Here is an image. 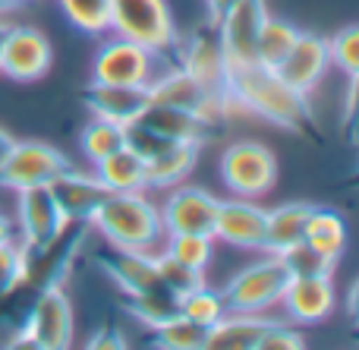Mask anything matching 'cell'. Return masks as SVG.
Here are the masks:
<instances>
[{
    "label": "cell",
    "mask_w": 359,
    "mask_h": 350,
    "mask_svg": "<svg viewBox=\"0 0 359 350\" xmlns=\"http://www.w3.org/2000/svg\"><path fill=\"white\" fill-rule=\"evenodd\" d=\"M230 105L246 107L249 114L268 120L274 126H284L293 133H306L316 126L309 107V95L290 88L274 69L252 63L243 69H230L227 76Z\"/></svg>",
    "instance_id": "1"
},
{
    "label": "cell",
    "mask_w": 359,
    "mask_h": 350,
    "mask_svg": "<svg viewBox=\"0 0 359 350\" xmlns=\"http://www.w3.org/2000/svg\"><path fill=\"white\" fill-rule=\"evenodd\" d=\"M88 224H95V231H101V237L120 250L158 253V246L168 237L161 212L142 189L139 193H107Z\"/></svg>",
    "instance_id": "2"
},
{
    "label": "cell",
    "mask_w": 359,
    "mask_h": 350,
    "mask_svg": "<svg viewBox=\"0 0 359 350\" xmlns=\"http://www.w3.org/2000/svg\"><path fill=\"white\" fill-rule=\"evenodd\" d=\"M107 29L158 57H174L180 51V32L168 0H111Z\"/></svg>",
    "instance_id": "3"
},
{
    "label": "cell",
    "mask_w": 359,
    "mask_h": 350,
    "mask_svg": "<svg viewBox=\"0 0 359 350\" xmlns=\"http://www.w3.org/2000/svg\"><path fill=\"white\" fill-rule=\"evenodd\" d=\"M287 281H290V271L280 262V256L265 253V259L233 275V281L221 290L224 307L227 313H265L280 303Z\"/></svg>",
    "instance_id": "4"
},
{
    "label": "cell",
    "mask_w": 359,
    "mask_h": 350,
    "mask_svg": "<svg viewBox=\"0 0 359 350\" xmlns=\"http://www.w3.org/2000/svg\"><path fill=\"white\" fill-rule=\"evenodd\" d=\"M221 177L227 189L243 199H262L278 183V158L255 139H240L221 155Z\"/></svg>",
    "instance_id": "5"
},
{
    "label": "cell",
    "mask_w": 359,
    "mask_h": 350,
    "mask_svg": "<svg viewBox=\"0 0 359 350\" xmlns=\"http://www.w3.org/2000/svg\"><path fill=\"white\" fill-rule=\"evenodd\" d=\"M73 168L69 158L60 149L48 142H13L0 164V187L6 189H32V187H50L60 174Z\"/></svg>",
    "instance_id": "6"
},
{
    "label": "cell",
    "mask_w": 359,
    "mask_h": 350,
    "mask_svg": "<svg viewBox=\"0 0 359 350\" xmlns=\"http://www.w3.org/2000/svg\"><path fill=\"white\" fill-rule=\"evenodd\" d=\"M177 63L198 79L211 95H215L221 105L230 107V95H227V57H224L221 48V35H217V22H205L202 29H196L189 38H180V51H177Z\"/></svg>",
    "instance_id": "7"
},
{
    "label": "cell",
    "mask_w": 359,
    "mask_h": 350,
    "mask_svg": "<svg viewBox=\"0 0 359 350\" xmlns=\"http://www.w3.org/2000/svg\"><path fill=\"white\" fill-rule=\"evenodd\" d=\"M158 73H161V57L120 35L101 44L92 63V79L114 86H149Z\"/></svg>",
    "instance_id": "8"
},
{
    "label": "cell",
    "mask_w": 359,
    "mask_h": 350,
    "mask_svg": "<svg viewBox=\"0 0 359 350\" xmlns=\"http://www.w3.org/2000/svg\"><path fill=\"white\" fill-rule=\"evenodd\" d=\"M16 215H19V231H22L25 253H44V250H50V246L60 240L63 227L69 224L50 187L19 189Z\"/></svg>",
    "instance_id": "9"
},
{
    "label": "cell",
    "mask_w": 359,
    "mask_h": 350,
    "mask_svg": "<svg viewBox=\"0 0 359 350\" xmlns=\"http://www.w3.org/2000/svg\"><path fill=\"white\" fill-rule=\"evenodd\" d=\"M265 16H268L265 0H236L217 19V35H221V48L230 69L259 63V32Z\"/></svg>",
    "instance_id": "10"
},
{
    "label": "cell",
    "mask_w": 359,
    "mask_h": 350,
    "mask_svg": "<svg viewBox=\"0 0 359 350\" xmlns=\"http://www.w3.org/2000/svg\"><path fill=\"white\" fill-rule=\"evenodd\" d=\"M73 303L57 284H50L32 307V316L22 328V341L38 350H63L73 344Z\"/></svg>",
    "instance_id": "11"
},
{
    "label": "cell",
    "mask_w": 359,
    "mask_h": 350,
    "mask_svg": "<svg viewBox=\"0 0 359 350\" xmlns=\"http://www.w3.org/2000/svg\"><path fill=\"white\" fill-rule=\"evenodd\" d=\"M54 48L35 25H10L0 48V73L13 82H35L50 69Z\"/></svg>",
    "instance_id": "12"
},
{
    "label": "cell",
    "mask_w": 359,
    "mask_h": 350,
    "mask_svg": "<svg viewBox=\"0 0 359 350\" xmlns=\"http://www.w3.org/2000/svg\"><path fill=\"white\" fill-rule=\"evenodd\" d=\"M149 101L151 105H168V107H180V111L198 114V117L208 120V123H215V120L227 111V105H221V101H217L198 79H192L180 63L170 69H164V73H158L155 79L149 82Z\"/></svg>",
    "instance_id": "13"
},
{
    "label": "cell",
    "mask_w": 359,
    "mask_h": 350,
    "mask_svg": "<svg viewBox=\"0 0 359 350\" xmlns=\"http://www.w3.org/2000/svg\"><path fill=\"white\" fill-rule=\"evenodd\" d=\"M158 212H161L164 234H208V237H215L217 199L208 189L177 183V187H170V196Z\"/></svg>",
    "instance_id": "14"
},
{
    "label": "cell",
    "mask_w": 359,
    "mask_h": 350,
    "mask_svg": "<svg viewBox=\"0 0 359 350\" xmlns=\"http://www.w3.org/2000/svg\"><path fill=\"white\" fill-rule=\"evenodd\" d=\"M265 224H268V208H262L255 199H217L215 215V237L224 243L236 246V250H255L265 253Z\"/></svg>",
    "instance_id": "15"
},
{
    "label": "cell",
    "mask_w": 359,
    "mask_h": 350,
    "mask_svg": "<svg viewBox=\"0 0 359 350\" xmlns=\"http://www.w3.org/2000/svg\"><path fill=\"white\" fill-rule=\"evenodd\" d=\"M328 67H331L328 38L316 35V32H299L293 48L287 51V57L274 67V73H278L290 88L309 95V92H316V86L325 79Z\"/></svg>",
    "instance_id": "16"
},
{
    "label": "cell",
    "mask_w": 359,
    "mask_h": 350,
    "mask_svg": "<svg viewBox=\"0 0 359 350\" xmlns=\"http://www.w3.org/2000/svg\"><path fill=\"white\" fill-rule=\"evenodd\" d=\"M82 101L92 111V117L107 120L117 126L136 123V117L149 105V86H114V82H88Z\"/></svg>",
    "instance_id": "17"
},
{
    "label": "cell",
    "mask_w": 359,
    "mask_h": 350,
    "mask_svg": "<svg viewBox=\"0 0 359 350\" xmlns=\"http://www.w3.org/2000/svg\"><path fill=\"white\" fill-rule=\"evenodd\" d=\"M280 303L287 307V316L299 325H316V322L328 319L334 309L331 275H293L287 281Z\"/></svg>",
    "instance_id": "18"
},
{
    "label": "cell",
    "mask_w": 359,
    "mask_h": 350,
    "mask_svg": "<svg viewBox=\"0 0 359 350\" xmlns=\"http://www.w3.org/2000/svg\"><path fill=\"white\" fill-rule=\"evenodd\" d=\"M101 269H104V275L111 278L126 297L161 288V281H158L155 253L120 250V246H114V253H107V256L101 259Z\"/></svg>",
    "instance_id": "19"
},
{
    "label": "cell",
    "mask_w": 359,
    "mask_h": 350,
    "mask_svg": "<svg viewBox=\"0 0 359 350\" xmlns=\"http://www.w3.org/2000/svg\"><path fill=\"white\" fill-rule=\"evenodd\" d=\"M50 189H54L57 202H60L63 215H67V221H82V224H88L95 215V208L101 206V199L107 196L104 183L98 180L95 174H82V170L69 168L67 174H60L54 183H50Z\"/></svg>",
    "instance_id": "20"
},
{
    "label": "cell",
    "mask_w": 359,
    "mask_h": 350,
    "mask_svg": "<svg viewBox=\"0 0 359 350\" xmlns=\"http://www.w3.org/2000/svg\"><path fill=\"white\" fill-rule=\"evenodd\" d=\"M136 126H142V130L155 133L161 139H170V142H196V145H202L211 130V123L202 120L198 114L168 107V105H151V101L136 117Z\"/></svg>",
    "instance_id": "21"
},
{
    "label": "cell",
    "mask_w": 359,
    "mask_h": 350,
    "mask_svg": "<svg viewBox=\"0 0 359 350\" xmlns=\"http://www.w3.org/2000/svg\"><path fill=\"white\" fill-rule=\"evenodd\" d=\"M274 325V319H265L262 313H224L208 328L205 347L208 350H259L265 332Z\"/></svg>",
    "instance_id": "22"
},
{
    "label": "cell",
    "mask_w": 359,
    "mask_h": 350,
    "mask_svg": "<svg viewBox=\"0 0 359 350\" xmlns=\"http://www.w3.org/2000/svg\"><path fill=\"white\" fill-rule=\"evenodd\" d=\"M198 161L196 142H164L145 155V183L151 189H170L192 174Z\"/></svg>",
    "instance_id": "23"
},
{
    "label": "cell",
    "mask_w": 359,
    "mask_h": 350,
    "mask_svg": "<svg viewBox=\"0 0 359 350\" xmlns=\"http://www.w3.org/2000/svg\"><path fill=\"white\" fill-rule=\"evenodd\" d=\"M95 177L104 183L107 193H139V189H149V183H145V158L130 142L120 145L111 155H104L101 161H95Z\"/></svg>",
    "instance_id": "24"
},
{
    "label": "cell",
    "mask_w": 359,
    "mask_h": 350,
    "mask_svg": "<svg viewBox=\"0 0 359 350\" xmlns=\"http://www.w3.org/2000/svg\"><path fill=\"white\" fill-rule=\"evenodd\" d=\"M312 208L316 206H309V202H287V206L271 208L265 224V253H284L287 246L299 243Z\"/></svg>",
    "instance_id": "25"
},
{
    "label": "cell",
    "mask_w": 359,
    "mask_h": 350,
    "mask_svg": "<svg viewBox=\"0 0 359 350\" xmlns=\"http://www.w3.org/2000/svg\"><path fill=\"white\" fill-rule=\"evenodd\" d=\"M303 240L312 246V250L322 253V256H328L331 262H337V259L344 256V250H347V221H344L337 212H331V208L316 206L309 215V221H306Z\"/></svg>",
    "instance_id": "26"
},
{
    "label": "cell",
    "mask_w": 359,
    "mask_h": 350,
    "mask_svg": "<svg viewBox=\"0 0 359 350\" xmlns=\"http://www.w3.org/2000/svg\"><path fill=\"white\" fill-rule=\"evenodd\" d=\"M297 35H299V29L293 22H284V19L268 13L265 22H262V32H259V63L262 67H268V69L278 67L287 57V51L293 48Z\"/></svg>",
    "instance_id": "27"
},
{
    "label": "cell",
    "mask_w": 359,
    "mask_h": 350,
    "mask_svg": "<svg viewBox=\"0 0 359 350\" xmlns=\"http://www.w3.org/2000/svg\"><path fill=\"white\" fill-rule=\"evenodd\" d=\"M126 309H130V316L139 319L142 325L158 328L180 313V300L170 290L158 288V290H145V294H133L130 300H126Z\"/></svg>",
    "instance_id": "28"
},
{
    "label": "cell",
    "mask_w": 359,
    "mask_h": 350,
    "mask_svg": "<svg viewBox=\"0 0 359 350\" xmlns=\"http://www.w3.org/2000/svg\"><path fill=\"white\" fill-rule=\"evenodd\" d=\"M161 253H168L170 259L196 271H205L215 256V237H208V234H168Z\"/></svg>",
    "instance_id": "29"
},
{
    "label": "cell",
    "mask_w": 359,
    "mask_h": 350,
    "mask_svg": "<svg viewBox=\"0 0 359 350\" xmlns=\"http://www.w3.org/2000/svg\"><path fill=\"white\" fill-rule=\"evenodd\" d=\"M151 332H155V344L164 350H205V338H208V328L196 325L183 313H177L174 319H168Z\"/></svg>",
    "instance_id": "30"
},
{
    "label": "cell",
    "mask_w": 359,
    "mask_h": 350,
    "mask_svg": "<svg viewBox=\"0 0 359 350\" xmlns=\"http://www.w3.org/2000/svg\"><path fill=\"white\" fill-rule=\"evenodd\" d=\"M177 300H180V313L202 328H211L224 313H227L224 297L217 294V290H208V284H198V288H192L189 294L177 297Z\"/></svg>",
    "instance_id": "31"
},
{
    "label": "cell",
    "mask_w": 359,
    "mask_h": 350,
    "mask_svg": "<svg viewBox=\"0 0 359 350\" xmlns=\"http://www.w3.org/2000/svg\"><path fill=\"white\" fill-rule=\"evenodd\" d=\"M82 155L88 158V161H101L104 155H111V152H117L120 145H126V126H117V123H107V120H98L95 117L92 123L82 130Z\"/></svg>",
    "instance_id": "32"
},
{
    "label": "cell",
    "mask_w": 359,
    "mask_h": 350,
    "mask_svg": "<svg viewBox=\"0 0 359 350\" xmlns=\"http://www.w3.org/2000/svg\"><path fill=\"white\" fill-rule=\"evenodd\" d=\"M63 16L86 35H101L107 32V19H111V0H57Z\"/></svg>",
    "instance_id": "33"
},
{
    "label": "cell",
    "mask_w": 359,
    "mask_h": 350,
    "mask_svg": "<svg viewBox=\"0 0 359 350\" xmlns=\"http://www.w3.org/2000/svg\"><path fill=\"white\" fill-rule=\"evenodd\" d=\"M155 262H158V281L174 297H183V294H189L192 288L205 284V271H196V269H189V265L177 262L168 253H155Z\"/></svg>",
    "instance_id": "34"
},
{
    "label": "cell",
    "mask_w": 359,
    "mask_h": 350,
    "mask_svg": "<svg viewBox=\"0 0 359 350\" xmlns=\"http://www.w3.org/2000/svg\"><path fill=\"white\" fill-rule=\"evenodd\" d=\"M274 256H280V262L287 265L290 278L293 275H331V271H334V265H337V262H331L328 256H322L318 250H312L306 240L287 246L284 253H274Z\"/></svg>",
    "instance_id": "35"
},
{
    "label": "cell",
    "mask_w": 359,
    "mask_h": 350,
    "mask_svg": "<svg viewBox=\"0 0 359 350\" xmlns=\"http://www.w3.org/2000/svg\"><path fill=\"white\" fill-rule=\"evenodd\" d=\"M25 275H29V253H25V246H16L13 237L4 240L0 243V297L13 294L25 281Z\"/></svg>",
    "instance_id": "36"
},
{
    "label": "cell",
    "mask_w": 359,
    "mask_h": 350,
    "mask_svg": "<svg viewBox=\"0 0 359 350\" xmlns=\"http://www.w3.org/2000/svg\"><path fill=\"white\" fill-rule=\"evenodd\" d=\"M328 54H331V63H337L350 79H356V73H359V29L356 25H347L334 38H328Z\"/></svg>",
    "instance_id": "37"
},
{
    "label": "cell",
    "mask_w": 359,
    "mask_h": 350,
    "mask_svg": "<svg viewBox=\"0 0 359 350\" xmlns=\"http://www.w3.org/2000/svg\"><path fill=\"white\" fill-rule=\"evenodd\" d=\"M303 347H306L303 335H297L290 325H284V322H278V319H274V325L268 328L259 344V350H303Z\"/></svg>",
    "instance_id": "38"
},
{
    "label": "cell",
    "mask_w": 359,
    "mask_h": 350,
    "mask_svg": "<svg viewBox=\"0 0 359 350\" xmlns=\"http://www.w3.org/2000/svg\"><path fill=\"white\" fill-rule=\"evenodd\" d=\"M233 4H236V0H205V13H208L211 22H217V19H221Z\"/></svg>",
    "instance_id": "39"
},
{
    "label": "cell",
    "mask_w": 359,
    "mask_h": 350,
    "mask_svg": "<svg viewBox=\"0 0 359 350\" xmlns=\"http://www.w3.org/2000/svg\"><path fill=\"white\" fill-rule=\"evenodd\" d=\"M88 347H126V341L117 338L114 332H101V335H95V338L88 341Z\"/></svg>",
    "instance_id": "40"
},
{
    "label": "cell",
    "mask_w": 359,
    "mask_h": 350,
    "mask_svg": "<svg viewBox=\"0 0 359 350\" xmlns=\"http://www.w3.org/2000/svg\"><path fill=\"white\" fill-rule=\"evenodd\" d=\"M13 142H16V139L10 136V133L4 130V126H0V164H4V158H6V152L13 149Z\"/></svg>",
    "instance_id": "41"
},
{
    "label": "cell",
    "mask_w": 359,
    "mask_h": 350,
    "mask_svg": "<svg viewBox=\"0 0 359 350\" xmlns=\"http://www.w3.org/2000/svg\"><path fill=\"white\" fill-rule=\"evenodd\" d=\"M13 227H10V221H6V215H0V243H4V240H10L13 237Z\"/></svg>",
    "instance_id": "42"
},
{
    "label": "cell",
    "mask_w": 359,
    "mask_h": 350,
    "mask_svg": "<svg viewBox=\"0 0 359 350\" xmlns=\"http://www.w3.org/2000/svg\"><path fill=\"white\" fill-rule=\"evenodd\" d=\"M6 32H10V22H6V19H0V48H4V38H6Z\"/></svg>",
    "instance_id": "43"
},
{
    "label": "cell",
    "mask_w": 359,
    "mask_h": 350,
    "mask_svg": "<svg viewBox=\"0 0 359 350\" xmlns=\"http://www.w3.org/2000/svg\"><path fill=\"white\" fill-rule=\"evenodd\" d=\"M19 4H22V0H0V13H4V10H13V6H19Z\"/></svg>",
    "instance_id": "44"
}]
</instances>
